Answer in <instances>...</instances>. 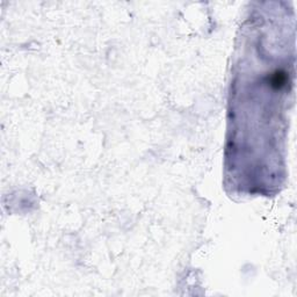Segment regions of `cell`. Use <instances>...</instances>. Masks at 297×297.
Segmentation results:
<instances>
[{
  "label": "cell",
  "instance_id": "cell-1",
  "mask_svg": "<svg viewBox=\"0 0 297 297\" xmlns=\"http://www.w3.org/2000/svg\"><path fill=\"white\" fill-rule=\"evenodd\" d=\"M288 82V76L283 70H276L275 72L268 77V82L275 90H281V88L286 87Z\"/></svg>",
  "mask_w": 297,
  "mask_h": 297
}]
</instances>
